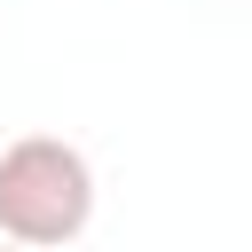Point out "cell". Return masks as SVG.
<instances>
[{
    "label": "cell",
    "mask_w": 252,
    "mask_h": 252,
    "mask_svg": "<svg viewBox=\"0 0 252 252\" xmlns=\"http://www.w3.org/2000/svg\"><path fill=\"white\" fill-rule=\"evenodd\" d=\"M94 220V165L63 134H24L0 150V236L71 244Z\"/></svg>",
    "instance_id": "6da1fadb"
}]
</instances>
